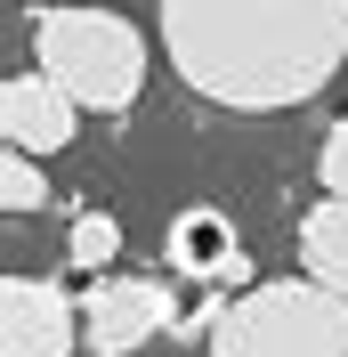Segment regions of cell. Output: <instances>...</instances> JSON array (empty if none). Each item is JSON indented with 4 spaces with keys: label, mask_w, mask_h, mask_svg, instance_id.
Masks as SVG:
<instances>
[{
    "label": "cell",
    "mask_w": 348,
    "mask_h": 357,
    "mask_svg": "<svg viewBox=\"0 0 348 357\" xmlns=\"http://www.w3.org/2000/svg\"><path fill=\"white\" fill-rule=\"evenodd\" d=\"M162 49L195 98L283 114L348 73V0H162Z\"/></svg>",
    "instance_id": "cell-1"
},
{
    "label": "cell",
    "mask_w": 348,
    "mask_h": 357,
    "mask_svg": "<svg viewBox=\"0 0 348 357\" xmlns=\"http://www.w3.org/2000/svg\"><path fill=\"white\" fill-rule=\"evenodd\" d=\"M33 66L65 82L81 114H122L146 89V33L113 8H33Z\"/></svg>",
    "instance_id": "cell-2"
},
{
    "label": "cell",
    "mask_w": 348,
    "mask_h": 357,
    "mask_svg": "<svg viewBox=\"0 0 348 357\" xmlns=\"http://www.w3.org/2000/svg\"><path fill=\"white\" fill-rule=\"evenodd\" d=\"M211 357H348V292L316 284V276L251 284L227 301Z\"/></svg>",
    "instance_id": "cell-3"
},
{
    "label": "cell",
    "mask_w": 348,
    "mask_h": 357,
    "mask_svg": "<svg viewBox=\"0 0 348 357\" xmlns=\"http://www.w3.org/2000/svg\"><path fill=\"white\" fill-rule=\"evenodd\" d=\"M154 333H178V301L162 276H130V268L89 276V292H81V349L89 357H138Z\"/></svg>",
    "instance_id": "cell-4"
},
{
    "label": "cell",
    "mask_w": 348,
    "mask_h": 357,
    "mask_svg": "<svg viewBox=\"0 0 348 357\" xmlns=\"http://www.w3.org/2000/svg\"><path fill=\"white\" fill-rule=\"evenodd\" d=\"M81 301L57 276H8L0 284V357H73Z\"/></svg>",
    "instance_id": "cell-5"
},
{
    "label": "cell",
    "mask_w": 348,
    "mask_h": 357,
    "mask_svg": "<svg viewBox=\"0 0 348 357\" xmlns=\"http://www.w3.org/2000/svg\"><path fill=\"white\" fill-rule=\"evenodd\" d=\"M162 260H171V276H187V284H203V292H243V284H251L243 227L227 220V211H211V203H195V211H178V220H171Z\"/></svg>",
    "instance_id": "cell-6"
},
{
    "label": "cell",
    "mask_w": 348,
    "mask_h": 357,
    "mask_svg": "<svg viewBox=\"0 0 348 357\" xmlns=\"http://www.w3.org/2000/svg\"><path fill=\"white\" fill-rule=\"evenodd\" d=\"M0 130H8V146H24V155H65L73 130H81V106H73L65 82H49V73L33 66V73H8V82H0Z\"/></svg>",
    "instance_id": "cell-7"
},
{
    "label": "cell",
    "mask_w": 348,
    "mask_h": 357,
    "mask_svg": "<svg viewBox=\"0 0 348 357\" xmlns=\"http://www.w3.org/2000/svg\"><path fill=\"white\" fill-rule=\"evenodd\" d=\"M300 260H308L316 284L348 292V195H324V203L300 220Z\"/></svg>",
    "instance_id": "cell-8"
},
{
    "label": "cell",
    "mask_w": 348,
    "mask_h": 357,
    "mask_svg": "<svg viewBox=\"0 0 348 357\" xmlns=\"http://www.w3.org/2000/svg\"><path fill=\"white\" fill-rule=\"evenodd\" d=\"M65 260L81 268V276H106V268L122 260V220H113V211H73V227H65Z\"/></svg>",
    "instance_id": "cell-9"
},
{
    "label": "cell",
    "mask_w": 348,
    "mask_h": 357,
    "mask_svg": "<svg viewBox=\"0 0 348 357\" xmlns=\"http://www.w3.org/2000/svg\"><path fill=\"white\" fill-rule=\"evenodd\" d=\"M41 203H49L41 155H24V146H8V155H0V211H8V220H24V211H41Z\"/></svg>",
    "instance_id": "cell-10"
},
{
    "label": "cell",
    "mask_w": 348,
    "mask_h": 357,
    "mask_svg": "<svg viewBox=\"0 0 348 357\" xmlns=\"http://www.w3.org/2000/svg\"><path fill=\"white\" fill-rule=\"evenodd\" d=\"M316 178H324V195H348V114L324 130V155H316Z\"/></svg>",
    "instance_id": "cell-11"
}]
</instances>
